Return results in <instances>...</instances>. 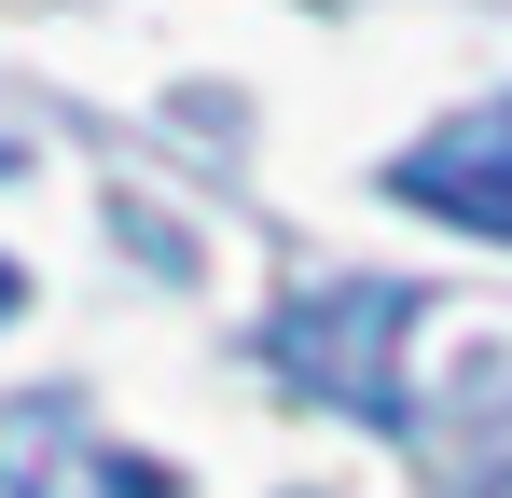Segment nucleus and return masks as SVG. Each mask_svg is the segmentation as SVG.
<instances>
[{"instance_id": "nucleus-2", "label": "nucleus", "mask_w": 512, "mask_h": 498, "mask_svg": "<svg viewBox=\"0 0 512 498\" xmlns=\"http://www.w3.org/2000/svg\"><path fill=\"white\" fill-rule=\"evenodd\" d=\"M388 194L429 208V222H457V236H499L512 249V97L429 125V139H402V153H388Z\"/></svg>"}, {"instance_id": "nucleus-4", "label": "nucleus", "mask_w": 512, "mask_h": 498, "mask_svg": "<svg viewBox=\"0 0 512 498\" xmlns=\"http://www.w3.org/2000/svg\"><path fill=\"white\" fill-rule=\"evenodd\" d=\"M0 305H14V263H0Z\"/></svg>"}, {"instance_id": "nucleus-1", "label": "nucleus", "mask_w": 512, "mask_h": 498, "mask_svg": "<svg viewBox=\"0 0 512 498\" xmlns=\"http://www.w3.org/2000/svg\"><path fill=\"white\" fill-rule=\"evenodd\" d=\"M416 319H429V291H402V277H333V291H305L277 319V374L305 402L416 429Z\"/></svg>"}, {"instance_id": "nucleus-3", "label": "nucleus", "mask_w": 512, "mask_h": 498, "mask_svg": "<svg viewBox=\"0 0 512 498\" xmlns=\"http://www.w3.org/2000/svg\"><path fill=\"white\" fill-rule=\"evenodd\" d=\"M0 485L14 498H180L153 457L97 443L70 402H0Z\"/></svg>"}, {"instance_id": "nucleus-5", "label": "nucleus", "mask_w": 512, "mask_h": 498, "mask_svg": "<svg viewBox=\"0 0 512 498\" xmlns=\"http://www.w3.org/2000/svg\"><path fill=\"white\" fill-rule=\"evenodd\" d=\"M0 166H14V139H0Z\"/></svg>"}]
</instances>
